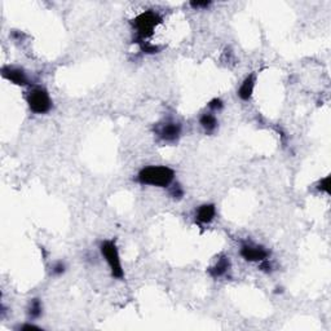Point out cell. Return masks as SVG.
<instances>
[{"mask_svg":"<svg viewBox=\"0 0 331 331\" xmlns=\"http://www.w3.org/2000/svg\"><path fill=\"white\" fill-rule=\"evenodd\" d=\"M175 171L167 166H148L137 175V181L143 185L167 188L173 182Z\"/></svg>","mask_w":331,"mask_h":331,"instance_id":"cell-1","label":"cell"},{"mask_svg":"<svg viewBox=\"0 0 331 331\" xmlns=\"http://www.w3.org/2000/svg\"><path fill=\"white\" fill-rule=\"evenodd\" d=\"M159 24H162V17L154 11H145L140 13L132 22L136 33V43L146 42L148 38L153 37Z\"/></svg>","mask_w":331,"mask_h":331,"instance_id":"cell-2","label":"cell"},{"mask_svg":"<svg viewBox=\"0 0 331 331\" xmlns=\"http://www.w3.org/2000/svg\"><path fill=\"white\" fill-rule=\"evenodd\" d=\"M100 250L101 255L103 256V259L106 260L107 265H109L112 276L114 277V278L122 280V278L125 277V271H123V267H122L121 256H119V251L118 247H117L116 241H103V242L101 243Z\"/></svg>","mask_w":331,"mask_h":331,"instance_id":"cell-3","label":"cell"},{"mask_svg":"<svg viewBox=\"0 0 331 331\" xmlns=\"http://www.w3.org/2000/svg\"><path fill=\"white\" fill-rule=\"evenodd\" d=\"M29 109L34 114H46L52 109V98L44 87H34L26 96Z\"/></svg>","mask_w":331,"mask_h":331,"instance_id":"cell-4","label":"cell"},{"mask_svg":"<svg viewBox=\"0 0 331 331\" xmlns=\"http://www.w3.org/2000/svg\"><path fill=\"white\" fill-rule=\"evenodd\" d=\"M240 254L246 261H251V263H259V261L267 260L271 255V252L264 249L263 246H256V245H251V243H245L241 246Z\"/></svg>","mask_w":331,"mask_h":331,"instance_id":"cell-5","label":"cell"},{"mask_svg":"<svg viewBox=\"0 0 331 331\" xmlns=\"http://www.w3.org/2000/svg\"><path fill=\"white\" fill-rule=\"evenodd\" d=\"M157 134L166 143H175L181 136V125L177 122H166L157 128Z\"/></svg>","mask_w":331,"mask_h":331,"instance_id":"cell-6","label":"cell"},{"mask_svg":"<svg viewBox=\"0 0 331 331\" xmlns=\"http://www.w3.org/2000/svg\"><path fill=\"white\" fill-rule=\"evenodd\" d=\"M2 75L4 79L10 80L11 83L20 87H25L29 84V78L21 67L16 66H3L2 67Z\"/></svg>","mask_w":331,"mask_h":331,"instance_id":"cell-7","label":"cell"},{"mask_svg":"<svg viewBox=\"0 0 331 331\" xmlns=\"http://www.w3.org/2000/svg\"><path fill=\"white\" fill-rule=\"evenodd\" d=\"M229 269H231V259L227 255H222L212 267L208 268V274L212 278H220L228 273Z\"/></svg>","mask_w":331,"mask_h":331,"instance_id":"cell-8","label":"cell"},{"mask_svg":"<svg viewBox=\"0 0 331 331\" xmlns=\"http://www.w3.org/2000/svg\"><path fill=\"white\" fill-rule=\"evenodd\" d=\"M216 216V207L212 203H204L199 206L195 211L197 222L201 224H210Z\"/></svg>","mask_w":331,"mask_h":331,"instance_id":"cell-9","label":"cell"},{"mask_svg":"<svg viewBox=\"0 0 331 331\" xmlns=\"http://www.w3.org/2000/svg\"><path fill=\"white\" fill-rule=\"evenodd\" d=\"M254 89H255V75L250 74L249 76L245 78L241 87L238 88V97L243 101H249L254 94Z\"/></svg>","mask_w":331,"mask_h":331,"instance_id":"cell-10","label":"cell"},{"mask_svg":"<svg viewBox=\"0 0 331 331\" xmlns=\"http://www.w3.org/2000/svg\"><path fill=\"white\" fill-rule=\"evenodd\" d=\"M199 125L202 126V128H203L206 134L211 135L216 131V128L219 126V122H217V118H216L213 114H211V113H204V114L201 116V118H199Z\"/></svg>","mask_w":331,"mask_h":331,"instance_id":"cell-11","label":"cell"},{"mask_svg":"<svg viewBox=\"0 0 331 331\" xmlns=\"http://www.w3.org/2000/svg\"><path fill=\"white\" fill-rule=\"evenodd\" d=\"M43 314V304L40 301V299L34 298L31 299L30 303H29L28 308V316L30 319H37L39 318Z\"/></svg>","mask_w":331,"mask_h":331,"instance_id":"cell-12","label":"cell"},{"mask_svg":"<svg viewBox=\"0 0 331 331\" xmlns=\"http://www.w3.org/2000/svg\"><path fill=\"white\" fill-rule=\"evenodd\" d=\"M139 46H140L141 51H143L144 53H146V55H154V53H159V52H161V47L152 44V43L141 42L139 43Z\"/></svg>","mask_w":331,"mask_h":331,"instance_id":"cell-13","label":"cell"},{"mask_svg":"<svg viewBox=\"0 0 331 331\" xmlns=\"http://www.w3.org/2000/svg\"><path fill=\"white\" fill-rule=\"evenodd\" d=\"M170 194L173 199H177V201H180V199L184 197V189L181 188L180 184H175V185L172 186V189L170 190Z\"/></svg>","mask_w":331,"mask_h":331,"instance_id":"cell-14","label":"cell"},{"mask_svg":"<svg viewBox=\"0 0 331 331\" xmlns=\"http://www.w3.org/2000/svg\"><path fill=\"white\" fill-rule=\"evenodd\" d=\"M317 188H318V190L325 191V193L330 194V176H326L322 180H319Z\"/></svg>","mask_w":331,"mask_h":331,"instance_id":"cell-15","label":"cell"},{"mask_svg":"<svg viewBox=\"0 0 331 331\" xmlns=\"http://www.w3.org/2000/svg\"><path fill=\"white\" fill-rule=\"evenodd\" d=\"M65 271H66V265L62 263V261H57L53 267H52V273L55 274V276H61V274H64Z\"/></svg>","mask_w":331,"mask_h":331,"instance_id":"cell-16","label":"cell"},{"mask_svg":"<svg viewBox=\"0 0 331 331\" xmlns=\"http://www.w3.org/2000/svg\"><path fill=\"white\" fill-rule=\"evenodd\" d=\"M208 107H210L211 110H213V112H219V110H222L223 107H224V102H223L220 98H213V100H211L210 102H208Z\"/></svg>","mask_w":331,"mask_h":331,"instance_id":"cell-17","label":"cell"},{"mask_svg":"<svg viewBox=\"0 0 331 331\" xmlns=\"http://www.w3.org/2000/svg\"><path fill=\"white\" fill-rule=\"evenodd\" d=\"M211 6V2H190V7L194 10H201V8H208Z\"/></svg>","mask_w":331,"mask_h":331,"instance_id":"cell-18","label":"cell"},{"mask_svg":"<svg viewBox=\"0 0 331 331\" xmlns=\"http://www.w3.org/2000/svg\"><path fill=\"white\" fill-rule=\"evenodd\" d=\"M260 269H261V271H263V272H267V273H269V272L272 271V265H271V263H269V261H268V259H267V260H263V261H261Z\"/></svg>","mask_w":331,"mask_h":331,"instance_id":"cell-19","label":"cell"},{"mask_svg":"<svg viewBox=\"0 0 331 331\" xmlns=\"http://www.w3.org/2000/svg\"><path fill=\"white\" fill-rule=\"evenodd\" d=\"M19 330H22V331H25V330H40V327H39V326H37V325H33V323H25V325L20 326Z\"/></svg>","mask_w":331,"mask_h":331,"instance_id":"cell-20","label":"cell"}]
</instances>
